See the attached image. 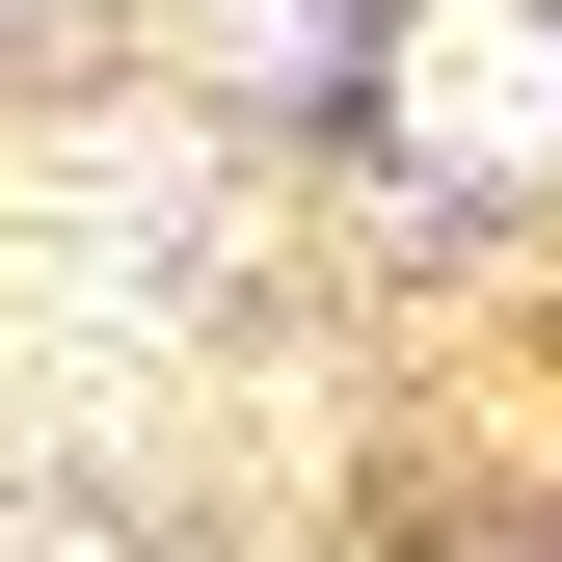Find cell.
Returning a JSON list of instances; mask_svg holds the SVG:
<instances>
[{
    "label": "cell",
    "instance_id": "1",
    "mask_svg": "<svg viewBox=\"0 0 562 562\" xmlns=\"http://www.w3.org/2000/svg\"><path fill=\"white\" fill-rule=\"evenodd\" d=\"M402 134L482 161V188H536V161H562V27H536V0H456V27L402 54Z\"/></svg>",
    "mask_w": 562,
    "mask_h": 562
}]
</instances>
